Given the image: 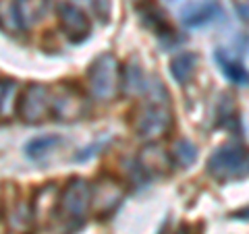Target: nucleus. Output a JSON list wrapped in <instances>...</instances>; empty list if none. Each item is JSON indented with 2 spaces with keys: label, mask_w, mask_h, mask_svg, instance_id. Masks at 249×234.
<instances>
[{
  "label": "nucleus",
  "mask_w": 249,
  "mask_h": 234,
  "mask_svg": "<svg viewBox=\"0 0 249 234\" xmlns=\"http://www.w3.org/2000/svg\"><path fill=\"white\" fill-rule=\"evenodd\" d=\"M89 212V184L83 178H71L67 186L58 193L54 216L67 234L77 232Z\"/></svg>",
  "instance_id": "nucleus-1"
},
{
  "label": "nucleus",
  "mask_w": 249,
  "mask_h": 234,
  "mask_svg": "<svg viewBox=\"0 0 249 234\" xmlns=\"http://www.w3.org/2000/svg\"><path fill=\"white\" fill-rule=\"evenodd\" d=\"M121 81H123V68L116 56L102 54V56H98L91 62L88 71V83L91 96L96 100H102V102L114 100L121 91Z\"/></svg>",
  "instance_id": "nucleus-2"
},
{
  "label": "nucleus",
  "mask_w": 249,
  "mask_h": 234,
  "mask_svg": "<svg viewBox=\"0 0 249 234\" xmlns=\"http://www.w3.org/2000/svg\"><path fill=\"white\" fill-rule=\"evenodd\" d=\"M208 172L216 181L229 183L247 174V153L243 147H220L208 162Z\"/></svg>",
  "instance_id": "nucleus-3"
},
{
  "label": "nucleus",
  "mask_w": 249,
  "mask_h": 234,
  "mask_svg": "<svg viewBox=\"0 0 249 234\" xmlns=\"http://www.w3.org/2000/svg\"><path fill=\"white\" fill-rule=\"evenodd\" d=\"M173 127V112L166 102H150L142 108L139 118L135 122V131L137 137L152 141L162 135H166Z\"/></svg>",
  "instance_id": "nucleus-4"
},
{
  "label": "nucleus",
  "mask_w": 249,
  "mask_h": 234,
  "mask_svg": "<svg viewBox=\"0 0 249 234\" xmlns=\"http://www.w3.org/2000/svg\"><path fill=\"white\" fill-rule=\"evenodd\" d=\"M124 197V186L112 176H102L89 184V212L98 217L110 216L121 205Z\"/></svg>",
  "instance_id": "nucleus-5"
},
{
  "label": "nucleus",
  "mask_w": 249,
  "mask_h": 234,
  "mask_svg": "<svg viewBox=\"0 0 249 234\" xmlns=\"http://www.w3.org/2000/svg\"><path fill=\"white\" fill-rule=\"evenodd\" d=\"M17 112L25 122L46 120L52 112V91H50V87L40 85V83L27 85V89L23 91L21 102L17 106Z\"/></svg>",
  "instance_id": "nucleus-6"
},
{
  "label": "nucleus",
  "mask_w": 249,
  "mask_h": 234,
  "mask_svg": "<svg viewBox=\"0 0 249 234\" xmlns=\"http://www.w3.org/2000/svg\"><path fill=\"white\" fill-rule=\"evenodd\" d=\"M56 15H58V25L69 40L75 44H81L89 37L91 33V21L88 19L79 6L67 0H60L56 4Z\"/></svg>",
  "instance_id": "nucleus-7"
},
{
  "label": "nucleus",
  "mask_w": 249,
  "mask_h": 234,
  "mask_svg": "<svg viewBox=\"0 0 249 234\" xmlns=\"http://www.w3.org/2000/svg\"><path fill=\"white\" fill-rule=\"evenodd\" d=\"M89 112V106L85 102V98L77 89L62 87L56 96H52V116H56V120H81L85 114Z\"/></svg>",
  "instance_id": "nucleus-8"
},
{
  "label": "nucleus",
  "mask_w": 249,
  "mask_h": 234,
  "mask_svg": "<svg viewBox=\"0 0 249 234\" xmlns=\"http://www.w3.org/2000/svg\"><path fill=\"white\" fill-rule=\"evenodd\" d=\"M173 158L158 145H147L139 153V170L147 176H164L173 170Z\"/></svg>",
  "instance_id": "nucleus-9"
},
{
  "label": "nucleus",
  "mask_w": 249,
  "mask_h": 234,
  "mask_svg": "<svg viewBox=\"0 0 249 234\" xmlns=\"http://www.w3.org/2000/svg\"><path fill=\"white\" fill-rule=\"evenodd\" d=\"M218 13H220V4L216 0H196L181 11V19L187 27H201L214 21Z\"/></svg>",
  "instance_id": "nucleus-10"
},
{
  "label": "nucleus",
  "mask_w": 249,
  "mask_h": 234,
  "mask_svg": "<svg viewBox=\"0 0 249 234\" xmlns=\"http://www.w3.org/2000/svg\"><path fill=\"white\" fill-rule=\"evenodd\" d=\"M139 17H142L143 25L147 29H152L158 37H168V35H175L173 29H170L168 21L164 19V15H162V11L158 9V6H154L150 0H143L142 4H139Z\"/></svg>",
  "instance_id": "nucleus-11"
},
{
  "label": "nucleus",
  "mask_w": 249,
  "mask_h": 234,
  "mask_svg": "<svg viewBox=\"0 0 249 234\" xmlns=\"http://www.w3.org/2000/svg\"><path fill=\"white\" fill-rule=\"evenodd\" d=\"M196 65H197V56L193 52L177 54V56L170 60V75H173V79L178 85H187V81L193 77Z\"/></svg>",
  "instance_id": "nucleus-12"
},
{
  "label": "nucleus",
  "mask_w": 249,
  "mask_h": 234,
  "mask_svg": "<svg viewBox=\"0 0 249 234\" xmlns=\"http://www.w3.org/2000/svg\"><path fill=\"white\" fill-rule=\"evenodd\" d=\"M31 222H34V212L25 201H19L9 212V228L13 234H25L31 228Z\"/></svg>",
  "instance_id": "nucleus-13"
},
{
  "label": "nucleus",
  "mask_w": 249,
  "mask_h": 234,
  "mask_svg": "<svg viewBox=\"0 0 249 234\" xmlns=\"http://www.w3.org/2000/svg\"><path fill=\"white\" fill-rule=\"evenodd\" d=\"M216 60H218V65H220L222 73L227 75L232 83H237V85H247V71H245V67L241 65L239 60L231 58L229 54L222 52V50H216Z\"/></svg>",
  "instance_id": "nucleus-14"
},
{
  "label": "nucleus",
  "mask_w": 249,
  "mask_h": 234,
  "mask_svg": "<svg viewBox=\"0 0 249 234\" xmlns=\"http://www.w3.org/2000/svg\"><path fill=\"white\" fill-rule=\"evenodd\" d=\"M0 25H2L6 31H11V33H21L23 29H25V21H23L21 13L17 9V2H4L0 4Z\"/></svg>",
  "instance_id": "nucleus-15"
},
{
  "label": "nucleus",
  "mask_w": 249,
  "mask_h": 234,
  "mask_svg": "<svg viewBox=\"0 0 249 234\" xmlns=\"http://www.w3.org/2000/svg\"><path fill=\"white\" fill-rule=\"evenodd\" d=\"M56 145H60V137L58 135H44V137H37V139H34V141H29L25 145V153H27V158H31V160H40Z\"/></svg>",
  "instance_id": "nucleus-16"
},
{
  "label": "nucleus",
  "mask_w": 249,
  "mask_h": 234,
  "mask_svg": "<svg viewBox=\"0 0 249 234\" xmlns=\"http://www.w3.org/2000/svg\"><path fill=\"white\" fill-rule=\"evenodd\" d=\"M121 89L129 91V93H142L145 89V81L142 75V68H137L135 65H129L123 71V81H121Z\"/></svg>",
  "instance_id": "nucleus-17"
},
{
  "label": "nucleus",
  "mask_w": 249,
  "mask_h": 234,
  "mask_svg": "<svg viewBox=\"0 0 249 234\" xmlns=\"http://www.w3.org/2000/svg\"><path fill=\"white\" fill-rule=\"evenodd\" d=\"M173 162H177L178 166H191L193 162L197 160V150L196 145H191L189 141H178L173 150Z\"/></svg>",
  "instance_id": "nucleus-18"
},
{
  "label": "nucleus",
  "mask_w": 249,
  "mask_h": 234,
  "mask_svg": "<svg viewBox=\"0 0 249 234\" xmlns=\"http://www.w3.org/2000/svg\"><path fill=\"white\" fill-rule=\"evenodd\" d=\"M91 13L96 15L100 21H106L110 15V0H88Z\"/></svg>",
  "instance_id": "nucleus-19"
},
{
  "label": "nucleus",
  "mask_w": 249,
  "mask_h": 234,
  "mask_svg": "<svg viewBox=\"0 0 249 234\" xmlns=\"http://www.w3.org/2000/svg\"><path fill=\"white\" fill-rule=\"evenodd\" d=\"M6 93V83H0V106H2V98Z\"/></svg>",
  "instance_id": "nucleus-20"
},
{
  "label": "nucleus",
  "mask_w": 249,
  "mask_h": 234,
  "mask_svg": "<svg viewBox=\"0 0 249 234\" xmlns=\"http://www.w3.org/2000/svg\"><path fill=\"white\" fill-rule=\"evenodd\" d=\"M177 234H189V228H187V226H181V228H178V232Z\"/></svg>",
  "instance_id": "nucleus-21"
},
{
  "label": "nucleus",
  "mask_w": 249,
  "mask_h": 234,
  "mask_svg": "<svg viewBox=\"0 0 249 234\" xmlns=\"http://www.w3.org/2000/svg\"><path fill=\"white\" fill-rule=\"evenodd\" d=\"M131 2H133V4H142L143 0H131Z\"/></svg>",
  "instance_id": "nucleus-22"
}]
</instances>
